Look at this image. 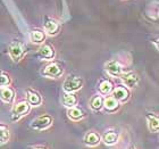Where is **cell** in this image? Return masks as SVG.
I'll list each match as a JSON object with an SVG mask.
<instances>
[{"mask_svg":"<svg viewBox=\"0 0 159 149\" xmlns=\"http://www.w3.org/2000/svg\"><path fill=\"white\" fill-rule=\"evenodd\" d=\"M147 122L150 132L157 133L159 131V119L156 114H147Z\"/></svg>","mask_w":159,"mask_h":149,"instance_id":"cell-16","label":"cell"},{"mask_svg":"<svg viewBox=\"0 0 159 149\" xmlns=\"http://www.w3.org/2000/svg\"><path fill=\"white\" fill-rule=\"evenodd\" d=\"M30 108H31V106L29 105L27 101H25V100L17 103L16 105L13 107V109H11V121H13V122H16V121L22 119L23 116L27 115V113L30 112Z\"/></svg>","mask_w":159,"mask_h":149,"instance_id":"cell-2","label":"cell"},{"mask_svg":"<svg viewBox=\"0 0 159 149\" xmlns=\"http://www.w3.org/2000/svg\"><path fill=\"white\" fill-rule=\"evenodd\" d=\"M8 54L14 62H20L25 55V47L20 42H14L9 46Z\"/></svg>","mask_w":159,"mask_h":149,"instance_id":"cell-5","label":"cell"},{"mask_svg":"<svg viewBox=\"0 0 159 149\" xmlns=\"http://www.w3.org/2000/svg\"><path fill=\"white\" fill-rule=\"evenodd\" d=\"M111 96H113L118 103H125L129 98V91L125 86H116V88H114V90L111 91Z\"/></svg>","mask_w":159,"mask_h":149,"instance_id":"cell-7","label":"cell"},{"mask_svg":"<svg viewBox=\"0 0 159 149\" xmlns=\"http://www.w3.org/2000/svg\"><path fill=\"white\" fill-rule=\"evenodd\" d=\"M118 133L116 131L109 130V131H106L105 134L102 136V141L107 146H113V145L118 142Z\"/></svg>","mask_w":159,"mask_h":149,"instance_id":"cell-14","label":"cell"},{"mask_svg":"<svg viewBox=\"0 0 159 149\" xmlns=\"http://www.w3.org/2000/svg\"><path fill=\"white\" fill-rule=\"evenodd\" d=\"M102 108H105L108 113H115L116 110H118L119 103L113 96H108L103 99Z\"/></svg>","mask_w":159,"mask_h":149,"instance_id":"cell-13","label":"cell"},{"mask_svg":"<svg viewBox=\"0 0 159 149\" xmlns=\"http://www.w3.org/2000/svg\"><path fill=\"white\" fill-rule=\"evenodd\" d=\"M102 105H103V98L102 96H100V95H97V96H93L90 100V107H91V109L94 110V112H98L102 108Z\"/></svg>","mask_w":159,"mask_h":149,"instance_id":"cell-21","label":"cell"},{"mask_svg":"<svg viewBox=\"0 0 159 149\" xmlns=\"http://www.w3.org/2000/svg\"><path fill=\"white\" fill-rule=\"evenodd\" d=\"M38 56L41 59H53V57H55V49H53V47L51 44L46 43V44L40 47V49L38 50Z\"/></svg>","mask_w":159,"mask_h":149,"instance_id":"cell-9","label":"cell"},{"mask_svg":"<svg viewBox=\"0 0 159 149\" xmlns=\"http://www.w3.org/2000/svg\"><path fill=\"white\" fill-rule=\"evenodd\" d=\"M129 149H136V148H135V147H131Z\"/></svg>","mask_w":159,"mask_h":149,"instance_id":"cell-25","label":"cell"},{"mask_svg":"<svg viewBox=\"0 0 159 149\" xmlns=\"http://www.w3.org/2000/svg\"><path fill=\"white\" fill-rule=\"evenodd\" d=\"M105 68L111 76H120L123 74V66L118 60H109L105 65Z\"/></svg>","mask_w":159,"mask_h":149,"instance_id":"cell-8","label":"cell"},{"mask_svg":"<svg viewBox=\"0 0 159 149\" xmlns=\"http://www.w3.org/2000/svg\"><path fill=\"white\" fill-rule=\"evenodd\" d=\"M100 140H101V137L99 136V133L94 132V131H90V132L85 133V136L83 138L84 143L90 147L98 146L100 143Z\"/></svg>","mask_w":159,"mask_h":149,"instance_id":"cell-11","label":"cell"},{"mask_svg":"<svg viewBox=\"0 0 159 149\" xmlns=\"http://www.w3.org/2000/svg\"><path fill=\"white\" fill-rule=\"evenodd\" d=\"M64 68L60 64L52 62V63L48 64L42 71V74L47 77H51V79H58L63 75Z\"/></svg>","mask_w":159,"mask_h":149,"instance_id":"cell-4","label":"cell"},{"mask_svg":"<svg viewBox=\"0 0 159 149\" xmlns=\"http://www.w3.org/2000/svg\"><path fill=\"white\" fill-rule=\"evenodd\" d=\"M60 30V25L56 20L47 18L44 22V33L49 35H56Z\"/></svg>","mask_w":159,"mask_h":149,"instance_id":"cell-10","label":"cell"},{"mask_svg":"<svg viewBox=\"0 0 159 149\" xmlns=\"http://www.w3.org/2000/svg\"><path fill=\"white\" fill-rule=\"evenodd\" d=\"M44 40H46V33H44V31L35 29V30H32L30 32L31 42L35 43V44H41V43L44 42Z\"/></svg>","mask_w":159,"mask_h":149,"instance_id":"cell-15","label":"cell"},{"mask_svg":"<svg viewBox=\"0 0 159 149\" xmlns=\"http://www.w3.org/2000/svg\"><path fill=\"white\" fill-rule=\"evenodd\" d=\"M114 84L113 82L110 81V80H102L101 82H100L99 84V92L101 93V95H105V96H107V95H109V93H111V91L114 90Z\"/></svg>","mask_w":159,"mask_h":149,"instance_id":"cell-20","label":"cell"},{"mask_svg":"<svg viewBox=\"0 0 159 149\" xmlns=\"http://www.w3.org/2000/svg\"><path fill=\"white\" fill-rule=\"evenodd\" d=\"M122 77V82L125 84V86L132 89V88H135L138 84H139L140 77L139 75L134 72H126V73H123L120 75Z\"/></svg>","mask_w":159,"mask_h":149,"instance_id":"cell-6","label":"cell"},{"mask_svg":"<svg viewBox=\"0 0 159 149\" xmlns=\"http://www.w3.org/2000/svg\"><path fill=\"white\" fill-rule=\"evenodd\" d=\"M61 100H63L64 106H66L67 108L75 107L77 105V101H79L77 97L75 96L74 93H67V92H65L63 95V98H61Z\"/></svg>","mask_w":159,"mask_h":149,"instance_id":"cell-18","label":"cell"},{"mask_svg":"<svg viewBox=\"0 0 159 149\" xmlns=\"http://www.w3.org/2000/svg\"><path fill=\"white\" fill-rule=\"evenodd\" d=\"M26 98H27V103H29L30 106L38 107L42 104V97L40 96V93H38L34 90H31V89L27 90Z\"/></svg>","mask_w":159,"mask_h":149,"instance_id":"cell-12","label":"cell"},{"mask_svg":"<svg viewBox=\"0 0 159 149\" xmlns=\"http://www.w3.org/2000/svg\"><path fill=\"white\" fill-rule=\"evenodd\" d=\"M31 149H48V148L43 146H38V147H33V148H31Z\"/></svg>","mask_w":159,"mask_h":149,"instance_id":"cell-24","label":"cell"},{"mask_svg":"<svg viewBox=\"0 0 159 149\" xmlns=\"http://www.w3.org/2000/svg\"><path fill=\"white\" fill-rule=\"evenodd\" d=\"M10 82H11V80H10L9 75L0 71V86H5L6 88V86H9Z\"/></svg>","mask_w":159,"mask_h":149,"instance_id":"cell-23","label":"cell"},{"mask_svg":"<svg viewBox=\"0 0 159 149\" xmlns=\"http://www.w3.org/2000/svg\"><path fill=\"white\" fill-rule=\"evenodd\" d=\"M83 86V80L77 75H70L67 76L66 80L64 81L63 89L67 93H74L79 91Z\"/></svg>","mask_w":159,"mask_h":149,"instance_id":"cell-1","label":"cell"},{"mask_svg":"<svg viewBox=\"0 0 159 149\" xmlns=\"http://www.w3.org/2000/svg\"><path fill=\"white\" fill-rule=\"evenodd\" d=\"M52 123L53 119L50 115H41L38 116L37 119H34L31 122V128L34 130H38V131H42V130L50 128L52 125Z\"/></svg>","mask_w":159,"mask_h":149,"instance_id":"cell-3","label":"cell"},{"mask_svg":"<svg viewBox=\"0 0 159 149\" xmlns=\"http://www.w3.org/2000/svg\"><path fill=\"white\" fill-rule=\"evenodd\" d=\"M0 98H1L3 103L10 104L13 103L14 98H15V92H14V90L11 88L6 86V88L1 89V91H0Z\"/></svg>","mask_w":159,"mask_h":149,"instance_id":"cell-19","label":"cell"},{"mask_svg":"<svg viewBox=\"0 0 159 149\" xmlns=\"http://www.w3.org/2000/svg\"><path fill=\"white\" fill-rule=\"evenodd\" d=\"M67 116L68 119H70L74 122H77V121H81L82 119H84V112H83L80 107H72V108H68L67 109Z\"/></svg>","mask_w":159,"mask_h":149,"instance_id":"cell-17","label":"cell"},{"mask_svg":"<svg viewBox=\"0 0 159 149\" xmlns=\"http://www.w3.org/2000/svg\"><path fill=\"white\" fill-rule=\"evenodd\" d=\"M10 137L9 129L7 128L6 125H3L0 123V145H3V143L8 142Z\"/></svg>","mask_w":159,"mask_h":149,"instance_id":"cell-22","label":"cell"}]
</instances>
